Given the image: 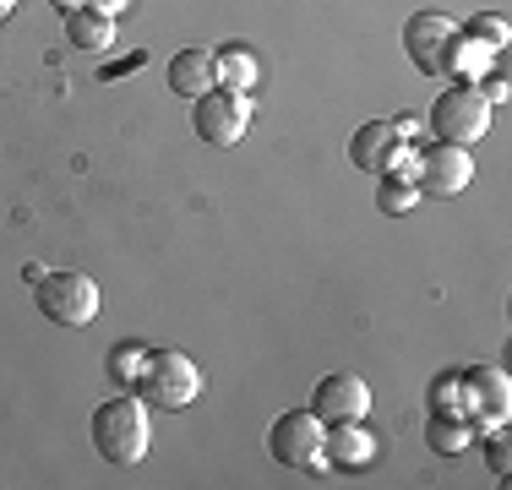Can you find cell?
Returning <instances> with one entry per match:
<instances>
[{"label": "cell", "instance_id": "cell-1", "mask_svg": "<svg viewBox=\"0 0 512 490\" xmlns=\"http://www.w3.org/2000/svg\"><path fill=\"white\" fill-rule=\"evenodd\" d=\"M88 436L93 447H99L104 463H115V469H131V463L148 458V403L137 398V392H120V398H104L99 409H93L88 420Z\"/></svg>", "mask_w": 512, "mask_h": 490}, {"label": "cell", "instance_id": "cell-2", "mask_svg": "<svg viewBox=\"0 0 512 490\" xmlns=\"http://www.w3.org/2000/svg\"><path fill=\"white\" fill-rule=\"evenodd\" d=\"M404 49L414 60V71L425 77H453L458 71V22L442 17V11H414L409 28H404Z\"/></svg>", "mask_w": 512, "mask_h": 490}, {"label": "cell", "instance_id": "cell-3", "mask_svg": "<svg viewBox=\"0 0 512 490\" xmlns=\"http://www.w3.org/2000/svg\"><path fill=\"white\" fill-rule=\"evenodd\" d=\"M431 131L442 142H458V147L480 142L485 131H491V98H485L480 88H469V82L442 88L436 104H431Z\"/></svg>", "mask_w": 512, "mask_h": 490}, {"label": "cell", "instance_id": "cell-4", "mask_svg": "<svg viewBox=\"0 0 512 490\" xmlns=\"http://www.w3.org/2000/svg\"><path fill=\"white\" fill-rule=\"evenodd\" d=\"M137 387H142L148 403H158V409H186V403L202 392V376L180 349H153L148 360H142Z\"/></svg>", "mask_w": 512, "mask_h": 490}, {"label": "cell", "instance_id": "cell-5", "mask_svg": "<svg viewBox=\"0 0 512 490\" xmlns=\"http://www.w3.org/2000/svg\"><path fill=\"white\" fill-rule=\"evenodd\" d=\"M39 311L60 327H88L99 316V284L77 267H60V273L39 278Z\"/></svg>", "mask_w": 512, "mask_h": 490}, {"label": "cell", "instance_id": "cell-6", "mask_svg": "<svg viewBox=\"0 0 512 490\" xmlns=\"http://www.w3.org/2000/svg\"><path fill=\"white\" fill-rule=\"evenodd\" d=\"M191 131L207 147H235L251 126V98L246 93H229V88H207L202 98H191Z\"/></svg>", "mask_w": 512, "mask_h": 490}, {"label": "cell", "instance_id": "cell-7", "mask_svg": "<svg viewBox=\"0 0 512 490\" xmlns=\"http://www.w3.org/2000/svg\"><path fill=\"white\" fill-rule=\"evenodd\" d=\"M322 436L327 425L316 420L311 409H289L273 420V431H267V452H273L284 469H316L322 463Z\"/></svg>", "mask_w": 512, "mask_h": 490}, {"label": "cell", "instance_id": "cell-8", "mask_svg": "<svg viewBox=\"0 0 512 490\" xmlns=\"http://www.w3.org/2000/svg\"><path fill=\"white\" fill-rule=\"evenodd\" d=\"M469 180H474V158H469V147H458V142H436L431 153L414 164L420 196H458V191H469Z\"/></svg>", "mask_w": 512, "mask_h": 490}, {"label": "cell", "instance_id": "cell-9", "mask_svg": "<svg viewBox=\"0 0 512 490\" xmlns=\"http://www.w3.org/2000/svg\"><path fill=\"white\" fill-rule=\"evenodd\" d=\"M365 409H371V387H365L360 376L338 371V376H322V382H316L311 414H316L322 425H349V420H365Z\"/></svg>", "mask_w": 512, "mask_h": 490}, {"label": "cell", "instance_id": "cell-10", "mask_svg": "<svg viewBox=\"0 0 512 490\" xmlns=\"http://www.w3.org/2000/svg\"><path fill=\"white\" fill-rule=\"evenodd\" d=\"M393 158H398V126L393 120H365L355 137H349V164L365 169V175L393 169Z\"/></svg>", "mask_w": 512, "mask_h": 490}, {"label": "cell", "instance_id": "cell-11", "mask_svg": "<svg viewBox=\"0 0 512 490\" xmlns=\"http://www.w3.org/2000/svg\"><path fill=\"white\" fill-rule=\"evenodd\" d=\"M169 88H175V98H202L207 88H218L213 49H202V44L180 49V55L169 60Z\"/></svg>", "mask_w": 512, "mask_h": 490}, {"label": "cell", "instance_id": "cell-12", "mask_svg": "<svg viewBox=\"0 0 512 490\" xmlns=\"http://www.w3.org/2000/svg\"><path fill=\"white\" fill-rule=\"evenodd\" d=\"M213 71H218V88H229V93H251L256 77H262V66H256V55L246 44H224L213 55Z\"/></svg>", "mask_w": 512, "mask_h": 490}, {"label": "cell", "instance_id": "cell-13", "mask_svg": "<svg viewBox=\"0 0 512 490\" xmlns=\"http://www.w3.org/2000/svg\"><path fill=\"white\" fill-rule=\"evenodd\" d=\"M66 39L77 44V49H88V55H99V49H109L115 44V22L104 17V11H71L66 17Z\"/></svg>", "mask_w": 512, "mask_h": 490}, {"label": "cell", "instance_id": "cell-14", "mask_svg": "<svg viewBox=\"0 0 512 490\" xmlns=\"http://www.w3.org/2000/svg\"><path fill=\"white\" fill-rule=\"evenodd\" d=\"M322 458H333V463H365L371 458V441H365L360 420L333 425V436H322Z\"/></svg>", "mask_w": 512, "mask_h": 490}, {"label": "cell", "instance_id": "cell-15", "mask_svg": "<svg viewBox=\"0 0 512 490\" xmlns=\"http://www.w3.org/2000/svg\"><path fill=\"white\" fill-rule=\"evenodd\" d=\"M463 387H474V409H485L491 420H507V376L502 371H469Z\"/></svg>", "mask_w": 512, "mask_h": 490}, {"label": "cell", "instance_id": "cell-16", "mask_svg": "<svg viewBox=\"0 0 512 490\" xmlns=\"http://www.w3.org/2000/svg\"><path fill=\"white\" fill-rule=\"evenodd\" d=\"M420 202V186H414V180H382V186H376V207H382V213H409V207Z\"/></svg>", "mask_w": 512, "mask_h": 490}, {"label": "cell", "instance_id": "cell-17", "mask_svg": "<svg viewBox=\"0 0 512 490\" xmlns=\"http://www.w3.org/2000/svg\"><path fill=\"white\" fill-rule=\"evenodd\" d=\"M142 360H148L142 343H115V354H109V376H115L120 387H131L142 376Z\"/></svg>", "mask_w": 512, "mask_h": 490}, {"label": "cell", "instance_id": "cell-18", "mask_svg": "<svg viewBox=\"0 0 512 490\" xmlns=\"http://www.w3.org/2000/svg\"><path fill=\"white\" fill-rule=\"evenodd\" d=\"M463 33H469V39H485L491 49H502V44H507V22H502V17H491V11H485V17H469V22H463Z\"/></svg>", "mask_w": 512, "mask_h": 490}, {"label": "cell", "instance_id": "cell-19", "mask_svg": "<svg viewBox=\"0 0 512 490\" xmlns=\"http://www.w3.org/2000/svg\"><path fill=\"white\" fill-rule=\"evenodd\" d=\"M485 469H491V480H507V469H512V447H507L502 431L485 441Z\"/></svg>", "mask_w": 512, "mask_h": 490}, {"label": "cell", "instance_id": "cell-20", "mask_svg": "<svg viewBox=\"0 0 512 490\" xmlns=\"http://www.w3.org/2000/svg\"><path fill=\"white\" fill-rule=\"evenodd\" d=\"M431 436H442V447H447V452H458L469 431H463V425H453V420H431Z\"/></svg>", "mask_w": 512, "mask_h": 490}, {"label": "cell", "instance_id": "cell-21", "mask_svg": "<svg viewBox=\"0 0 512 490\" xmlns=\"http://www.w3.org/2000/svg\"><path fill=\"white\" fill-rule=\"evenodd\" d=\"M485 98H491V104H502V98H507V77H502V71H496V77L491 82H485V88H480Z\"/></svg>", "mask_w": 512, "mask_h": 490}, {"label": "cell", "instance_id": "cell-22", "mask_svg": "<svg viewBox=\"0 0 512 490\" xmlns=\"http://www.w3.org/2000/svg\"><path fill=\"white\" fill-rule=\"evenodd\" d=\"M50 6H55V11H66V17H71V11H82L88 0H50Z\"/></svg>", "mask_w": 512, "mask_h": 490}, {"label": "cell", "instance_id": "cell-23", "mask_svg": "<svg viewBox=\"0 0 512 490\" xmlns=\"http://www.w3.org/2000/svg\"><path fill=\"white\" fill-rule=\"evenodd\" d=\"M120 6H126V0H93V11H104V17H109V11H120Z\"/></svg>", "mask_w": 512, "mask_h": 490}, {"label": "cell", "instance_id": "cell-24", "mask_svg": "<svg viewBox=\"0 0 512 490\" xmlns=\"http://www.w3.org/2000/svg\"><path fill=\"white\" fill-rule=\"evenodd\" d=\"M11 6H17V0H0V17H11Z\"/></svg>", "mask_w": 512, "mask_h": 490}]
</instances>
